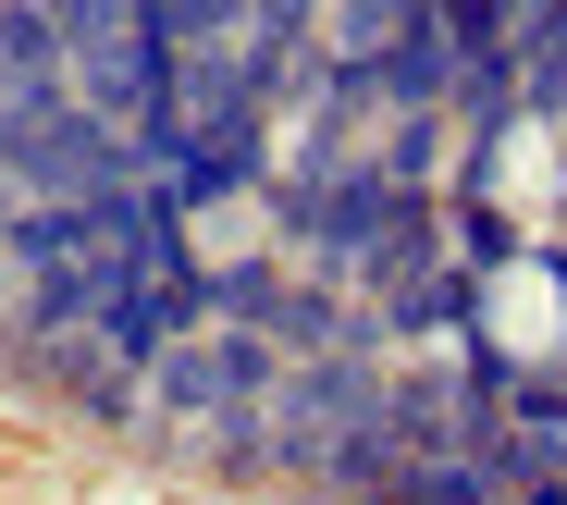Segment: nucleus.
Returning <instances> with one entry per match:
<instances>
[{"label": "nucleus", "instance_id": "2", "mask_svg": "<svg viewBox=\"0 0 567 505\" xmlns=\"http://www.w3.org/2000/svg\"><path fill=\"white\" fill-rule=\"evenodd\" d=\"M444 74H456V38H444V25H408L395 50L333 62V99H346V112H370V99H395V112H432V99H444Z\"/></svg>", "mask_w": 567, "mask_h": 505}, {"label": "nucleus", "instance_id": "3", "mask_svg": "<svg viewBox=\"0 0 567 505\" xmlns=\"http://www.w3.org/2000/svg\"><path fill=\"white\" fill-rule=\"evenodd\" d=\"M0 86H62V25L38 13V0L0 13ZM62 99H74V86H62Z\"/></svg>", "mask_w": 567, "mask_h": 505}, {"label": "nucleus", "instance_id": "4", "mask_svg": "<svg viewBox=\"0 0 567 505\" xmlns=\"http://www.w3.org/2000/svg\"><path fill=\"white\" fill-rule=\"evenodd\" d=\"M408 25H432V0H346V62H370V50H395Z\"/></svg>", "mask_w": 567, "mask_h": 505}, {"label": "nucleus", "instance_id": "5", "mask_svg": "<svg viewBox=\"0 0 567 505\" xmlns=\"http://www.w3.org/2000/svg\"><path fill=\"white\" fill-rule=\"evenodd\" d=\"M456 259H468V271H482V259H518V235H506V223H456Z\"/></svg>", "mask_w": 567, "mask_h": 505}, {"label": "nucleus", "instance_id": "1", "mask_svg": "<svg viewBox=\"0 0 567 505\" xmlns=\"http://www.w3.org/2000/svg\"><path fill=\"white\" fill-rule=\"evenodd\" d=\"M148 370H161V394H173L185 420H223V432H235V420H259V408H271V382H284L259 333H223V346H161Z\"/></svg>", "mask_w": 567, "mask_h": 505}, {"label": "nucleus", "instance_id": "6", "mask_svg": "<svg viewBox=\"0 0 567 505\" xmlns=\"http://www.w3.org/2000/svg\"><path fill=\"white\" fill-rule=\"evenodd\" d=\"M506 493H518V505H567V481H555V468H518Z\"/></svg>", "mask_w": 567, "mask_h": 505}]
</instances>
